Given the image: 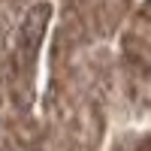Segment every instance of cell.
Here are the masks:
<instances>
[{
  "mask_svg": "<svg viewBox=\"0 0 151 151\" xmlns=\"http://www.w3.org/2000/svg\"><path fill=\"white\" fill-rule=\"evenodd\" d=\"M45 21H48V6H45V3L33 6V9L27 12V18H24L21 33H18V48H15L21 70H27V67L33 64V55H36L40 36H42V30H45Z\"/></svg>",
  "mask_w": 151,
  "mask_h": 151,
  "instance_id": "cell-1",
  "label": "cell"
}]
</instances>
